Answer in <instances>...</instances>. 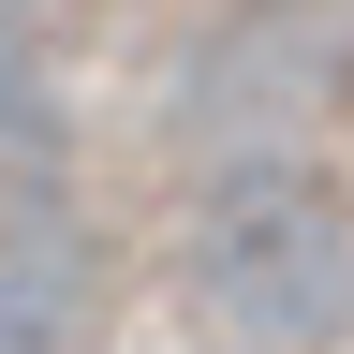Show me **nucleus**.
I'll return each instance as SVG.
<instances>
[{
    "instance_id": "obj_1",
    "label": "nucleus",
    "mask_w": 354,
    "mask_h": 354,
    "mask_svg": "<svg viewBox=\"0 0 354 354\" xmlns=\"http://www.w3.org/2000/svg\"><path fill=\"white\" fill-rule=\"evenodd\" d=\"M192 295H207L221 339H266V354L339 339V310H354V207L310 162H236L192 207Z\"/></svg>"
},
{
    "instance_id": "obj_2",
    "label": "nucleus",
    "mask_w": 354,
    "mask_h": 354,
    "mask_svg": "<svg viewBox=\"0 0 354 354\" xmlns=\"http://www.w3.org/2000/svg\"><path fill=\"white\" fill-rule=\"evenodd\" d=\"M88 339V236L59 207H0V354H74Z\"/></svg>"
},
{
    "instance_id": "obj_3",
    "label": "nucleus",
    "mask_w": 354,
    "mask_h": 354,
    "mask_svg": "<svg viewBox=\"0 0 354 354\" xmlns=\"http://www.w3.org/2000/svg\"><path fill=\"white\" fill-rule=\"evenodd\" d=\"M44 177H59V88L30 44H0V207H44Z\"/></svg>"
}]
</instances>
